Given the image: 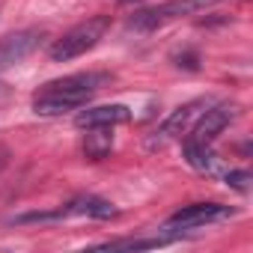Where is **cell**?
<instances>
[{
    "mask_svg": "<svg viewBox=\"0 0 253 253\" xmlns=\"http://www.w3.org/2000/svg\"><path fill=\"white\" fill-rule=\"evenodd\" d=\"M110 81V75L104 72H78V75H66L57 81H48L45 86L36 89L33 95V110L39 116H57V113H69L84 107L104 84Z\"/></svg>",
    "mask_w": 253,
    "mask_h": 253,
    "instance_id": "cell-1",
    "label": "cell"
},
{
    "mask_svg": "<svg viewBox=\"0 0 253 253\" xmlns=\"http://www.w3.org/2000/svg\"><path fill=\"white\" fill-rule=\"evenodd\" d=\"M110 27V18L107 15H95V18H86L81 24H75L72 30H66L54 45H51V60L54 63H69V60H78L81 54L92 51L104 33Z\"/></svg>",
    "mask_w": 253,
    "mask_h": 253,
    "instance_id": "cell-2",
    "label": "cell"
},
{
    "mask_svg": "<svg viewBox=\"0 0 253 253\" xmlns=\"http://www.w3.org/2000/svg\"><path fill=\"white\" fill-rule=\"evenodd\" d=\"M211 3H217V0H167V3H161V6L137 12L131 18V27L134 30H155V27H161L167 21H176L182 15H194V12H200V9H206Z\"/></svg>",
    "mask_w": 253,
    "mask_h": 253,
    "instance_id": "cell-3",
    "label": "cell"
},
{
    "mask_svg": "<svg viewBox=\"0 0 253 253\" xmlns=\"http://www.w3.org/2000/svg\"><path fill=\"white\" fill-rule=\"evenodd\" d=\"M211 101L209 98H194V101H188V104H182V107H176L158 128H155V134L149 137V146L155 149V146H164V143H170V140H176V137H182L188 128H191V122L209 107Z\"/></svg>",
    "mask_w": 253,
    "mask_h": 253,
    "instance_id": "cell-4",
    "label": "cell"
},
{
    "mask_svg": "<svg viewBox=\"0 0 253 253\" xmlns=\"http://www.w3.org/2000/svg\"><path fill=\"white\" fill-rule=\"evenodd\" d=\"M235 211L229 206H220V203H194V206L179 209L167 220V229H197V226H206V223H214V220H226Z\"/></svg>",
    "mask_w": 253,
    "mask_h": 253,
    "instance_id": "cell-5",
    "label": "cell"
},
{
    "mask_svg": "<svg viewBox=\"0 0 253 253\" xmlns=\"http://www.w3.org/2000/svg\"><path fill=\"white\" fill-rule=\"evenodd\" d=\"M235 113H238V107L235 104H209L203 113H200V122L194 125V131H191V140L194 143H209L211 146V140L226 128V125L235 119Z\"/></svg>",
    "mask_w": 253,
    "mask_h": 253,
    "instance_id": "cell-6",
    "label": "cell"
},
{
    "mask_svg": "<svg viewBox=\"0 0 253 253\" xmlns=\"http://www.w3.org/2000/svg\"><path fill=\"white\" fill-rule=\"evenodd\" d=\"M42 30H21V33H12L6 39H0V69H6V66H15L21 63L24 57H30L39 42H42Z\"/></svg>",
    "mask_w": 253,
    "mask_h": 253,
    "instance_id": "cell-7",
    "label": "cell"
},
{
    "mask_svg": "<svg viewBox=\"0 0 253 253\" xmlns=\"http://www.w3.org/2000/svg\"><path fill=\"white\" fill-rule=\"evenodd\" d=\"M128 107L125 104H101V107H86L75 116L78 128H113L119 122H128Z\"/></svg>",
    "mask_w": 253,
    "mask_h": 253,
    "instance_id": "cell-8",
    "label": "cell"
},
{
    "mask_svg": "<svg viewBox=\"0 0 253 253\" xmlns=\"http://www.w3.org/2000/svg\"><path fill=\"white\" fill-rule=\"evenodd\" d=\"M63 217L69 214H89V217H116V209L107 203V200H98V197H78L72 200L69 206L60 209Z\"/></svg>",
    "mask_w": 253,
    "mask_h": 253,
    "instance_id": "cell-9",
    "label": "cell"
},
{
    "mask_svg": "<svg viewBox=\"0 0 253 253\" xmlns=\"http://www.w3.org/2000/svg\"><path fill=\"white\" fill-rule=\"evenodd\" d=\"M113 146V128H86L84 149L89 158H104Z\"/></svg>",
    "mask_w": 253,
    "mask_h": 253,
    "instance_id": "cell-10",
    "label": "cell"
},
{
    "mask_svg": "<svg viewBox=\"0 0 253 253\" xmlns=\"http://www.w3.org/2000/svg\"><path fill=\"white\" fill-rule=\"evenodd\" d=\"M185 155H188V164L197 167V170H203V173H211L214 164H217V158H214V152H211L209 143H194V140H188V143H185Z\"/></svg>",
    "mask_w": 253,
    "mask_h": 253,
    "instance_id": "cell-11",
    "label": "cell"
},
{
    "mask_svg": "<svg viewBox=\"0 0 253 253\" xmlns=\"http://www.w3.org/2000/svg\"><path fill=\"white\" fill-rule=\"evenodd\" d=\"M170 238H122V241H107L101 244L104 250H146V247H161Z\"/></svg>",
    "mask_w": 253,
    "mask_h": 253,
    "instance_id": "cell-12",
    "label": "cell"
},
{
    "mask_svg": "<svg viewBox=\"0 0 253 253\" xmlns=\"http://www.w3.org/2000/svg\"><path fill=\"white\" fill-rule=\"evenodd\" d=\"M247 182H250V173H247V170H232V173H226V185L235 188V191H241V194H247Z\"/></svg>",
    "mask_w": 253,
    "mask_h": 253,
    "instance_id": "cell-13",
    "label": "cell"
},
{
    "mask_svg": "<svg viewBox=\"0 0 253 253\" xmlns=\"http://www.w3.org/2000/svg\"><path fill=\"white\" fill-rule=\"evenodd\" d=\"M6 164H9V149H3V146H0V173L6 170Z\"/></svg>",
    "mask_w": 253,
    "mask_h": 253,
    "instance_id": "cell-14",
    "label": "cell"
},
{
    "mask_svg": "<svg viewBox=\"0 0 253 253\" xmlns=\"http://www.w3.org/2000/svg\"><path fill=\"white\" fill-rule=\"evenodd\" d=\"M125 3H131V0H125Z\"/></svg>",
    "mask_w": 253,
    "mask_h": 253,
    "instance_id": "cell-15",
    "label": "cell"
}]
</instances>
